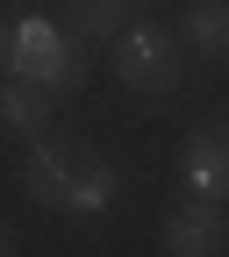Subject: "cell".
I'll use <instances>...</instances> for the list:
<instances>
[{"mask_svg":"<svg viewBox=\"0 0 229 257\" xmlns=\"http://www.w3.org/2000/svg\"><path fill=\"white\" fill-rule=\"evenodd\" d=\"M108 72L129 93H143V100H165V93H179V79H186V36L165 29V22H136V29L115 36Z\"/></svg>","mask_w":229,"mask_h":257,"instance_id":"cell-1","label":"cell"},{"mask_svg":"<svg viewBox=\"0 0 229 257\" xmlns=\"http://www.w3.org/2000/svg\"><path fill=\"white\" fill-rule=\"evenodd\" d=\"M8 72L29 79V86H43V93H57V100H72V93L86 86V50H79V36L64 22L22 15L15 22V64H8Z\"/></svg>","mask_w":229,"mask_h":257,"instance_id":"cell-2","label":"cell"},{"mask_svg":"<svg viewBox=\"0 0 229 257\" xmlns=\"http://www.w3.org/2000/svg\"><path fill=\"white\" fill-rule=\"evenodd\" d=\"M186 200H229V121H201L179 150Z\"/></svg>","mask_w":229,"mask_h":257,"instance_id":"cell-3","label":"cell"},{"mask_svg":"<svg viewBox=\"0 0 229 257\" xmlns=\"http://www.w3.org/2000/svg\"><path fill=\"white\" fill-rule=\"evenodd\" d=\"M165 250L172 257H229V214H222V200H179L165 214Z\"/></svg>","mask_w":229,"mask_h":257,"instance_id":"cell-4","label":"cell"},{"mask_svg":"<svg viewBox=\"0 0 229 257\" xmlns=\"http://www.w3.org/2000/svg\"><path fill=\"white\" fill-rule=\"evenodd\" d=\"M150 15V0H64V29L79 43H115L122 29H136Z\"/></svg>","mask_w":229,"mask_h":257,"instance_id":"cell-5","label":"cell"},{"mask_svg":"<svg viewBox=\"0 0 229 257\" xmlns=\"http://www.w3.org/2000/svg\"><path fill=\"white\" fill-rule=\"evenodd\" d=\"M72 172H79V150L64 136H36V143H29V165H22V193L43 200V207H57V193H64Z\"/></svg>","mask_w":229,"mask_h":257,"instance_id":"cell-6","label":"cell"},{"mask_svg":"<svg viewBox=\"0 0 229 257\" xmlns=\"http://www.w3.org/2000/svg\"><path fill=\"white\" fill-rule=\"evenodd\" d=\"M115 200H122V172L101 165V157H79V172L64 179V193H57L64 214H108Z\"/></svg>","mask_w":229,"mask_h":257,"instance_id":"cell-7","label":"cell"},{"mask_svg":"<svg viewBox=\"0 0 229 257\" xmlns=\"http://www.w3.org/2000/svg\"><path fill=\"white\" fill-rule=\"evenodd\" d=\"M50 107H57V93H43V86H29V79H8L0 86V121L15 128V136H50Z\"/></svg>","mask_w":229,"mask_h":257,"instance_id":"cell-8","label":"cell"},{"mask_svg":"<svg viewBox=\"0 0 229 257\" xmlns=\"http://www.w3.org/2000/svg\"><path fill=\"white\" fill-rule=\"evenodd\" d=\"M179 36L208 64H229V0H193V8L179 15Z\"/></svg>","mask_w":229,"mask_h":257,"instance_id":"cell-9","label":"cell"},{"mask_svg":"<svg viewBox=\"0 0 229 257\" xmlns=\"http://www.w3.org/2000/svg\"><path fill=\"white\" fill-rule=\"evenodd\" d=\"M8 64H15V29L0 22V72H8Z\"/></svg>","mask_w":229,"mask_h":257,"instance_id":"cell-10","label":"cell"},{"mask_svg":"<svg viewBox=\"0 0 229 257\" xmlns=\"http://www.w3.org/2000/svg\"><path fill=\"white\" fill-rule=\"evenodd\" d=\"M0 257H15V229H8V221H0Z\"/></svg>","mask_w":229,"mask_h":257,"instance_id":"cell-11","label":"cell"}]
</instances>
